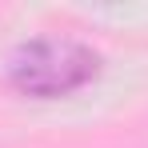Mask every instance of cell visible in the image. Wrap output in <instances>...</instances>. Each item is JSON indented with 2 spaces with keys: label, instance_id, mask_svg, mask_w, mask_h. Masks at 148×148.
<instances>
[{
  "label": "cell",
  "instance_id": "obj_1",
  "mask_svg": "<svg viewBox=\"0 0 148 148\" xmlns=\"http://www.w3.org/2000/svg\"><path fill=\"white\" fill-rule=\"evenodd\" d=\"M96 52L68 36H40L12 52L8 80L28 96H64L96 76Z\"/></svg>",
  "mask_w": 148,
  "mask_h": 148
}]
</instances>
